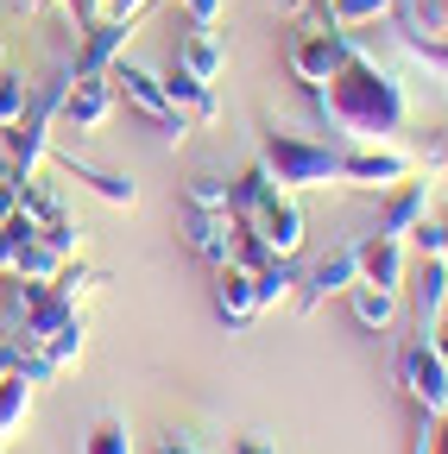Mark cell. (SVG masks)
<instances>
[{"mask_svg":"<svg viewBox=\"0 0 448 454\" xmlns=\"http://www.w3.org/2000/svg\"><path fill=\"white\" fill-rule=\"evenodd\" d=\"M26 411H32V379L7 372V379H0V442H7V435L26 423Z\"/></svg>","mask_w":448,"mask_h":454,"instance_id":"cell-24","label":"cell"},{"mask_svg":"<svg viewBox=\"0 0 448 454\" xmlns=\"http://www.w3.org/2000/svg\"><path fill=\"white\" fill-rule=\"evenodd\" d=\"M360 278L385 284V291H405V240L398 234H366L360 240Z\"/></svg>","mask_w":448,"mask_h":454,"instance_id":"cell-17","label":"cell"},{"mask_svg":"<svg viewBox=\"0 0 448 454\" xmlns=\"http://www.w3.org/2000/svg\"><path fill=\"white\" fill-rule=\"evenodd\" d=\"M405 240L417 247V259H436V253H442V221H429V215H423V221L411 227V234H405Z\"/></svg>","mask_w":448,"mask_h":454,"instance_id":"cell-31","label":"cell"},{"mask_svg":"<svg viewBox=\"0 0 448 454\" xmlns=\"http://www.w3.org/2000/svg\"><path fill=\"white\" fill-rule=\"evenodd\" d=\"M0 379H7V366H0Z\"/></svg>","mask_w":448,"mask_h":454,"instance_id":"cell-42","label":"cell"},{"mask_svg":"<svg viewBox=\"0 0 448 454\" xmlns=\"http://www.w3.org/2000/svg\"><path fill=\"white\" fill-rule=\"evenodd\" d=\"M215 309L228 328H247L259 316V297H253V271L247 265H215Z\"/></svg>","mask_w":448,"mask_h":454,"instance_id":"cell-16","label":"cell"},{"mask_svg":"<svg viewBox=\"0 0 448 454\" xmlns=\"http://www.w3.org/2000/svg\"><path fill=\"white\" fill-rule=\"evenodd\" d=\"M184 202H190V208H228V184L208 177V170H196V177L184 184Z\"/></svg>","mask_w":448,"mask_h":454,"instance_id":"cell-29","label":"cell"},{"mask_svg":"<svg viewBox=\"0 0 448 454\" xmlns=\"http://www.w3.org/2000/svg\"><path fill=\"white\" fill-rule=\"evenodd\" d=\"M20 7H26V13H44V7H51V0H20Z\"/></svg>","mask_w":448,"mask_h":454,"instance_id":"cell-39","label":"cell"},{"mask_svg":"<svg viewBox=\"0 0 448 454\" xmlns=\"http://www.w3.org/2000/svg\"><path fill=\"white\" fill-rule=\"evenodd\" d=\"M20 215V170L13 164H0V221Z\"/></svg>","mask_w":448,"mask_h":454,"instance_id":"cell-32","label":"cell"},{"mask_svg":"<svg viewBox=\"0 0 448 454\" xmlns=\"http://www.w3.org/2000/svg\"><path fill=\"white\" fill-rule=\"evenodd\" d=\"M234 454H278L265 435H234Z\"/></svg>","mask_w":448,"mask_h":454,"instance_id":"cell-36","label":"cell"},{"mask_svg":"<svg viewBox=\"0 0 448 454\" xmlns=\"http://www.w3.org/2000/svg\"><path fill=\"white\" fill-rule=\"evenodd\" d=\"M152 7V0H107L101 7V20H127V26H139V13Z\"/></svg>","mask_w":448,"mask_h":454,"instance_id":"cell-34","label":"cell"},{"mask_svg":"<svg viewBox=\"0 0 448 454\" xmlns=\"http://www.w3.org/2000/svg\"><path fill=\"white\" fill-rule=\"evenodd\" d=\"M0 64H7V44H0Z\"/></svg>","mask_w":448,"mask_h":454,"instance_id":"cell-41","label":"cell"},{"mask_svg":"<svg viewBox=\"0 0 448 454\" xmlns=\"http://www.w3.org/2000/svg\"><path fill=\"white\" fill-rule=\"evenodd\" d=\"M107 114H114V82L76 70V82H70V95H64V127H70V133H101Z\"/></svg>","mask_w":448,"mask_h":454,"instance_id":"cell-12","label":"cell"},{"mask_svg":"<svg viewBox=\"0 0 448 454\" xmlns=\"http://www.w3.org/2000/svg\"><path fill=\"white\" fill-rule=\"evenodd\" d=\"M405 177H417V164L391 145H366V152H342V184L348 190H398Z\"/></svg>","mask_w":448,"mask_h":454,"instance_id":"cell-9","label":"cell"},{"mask_svg":"<svg viewBox=\"0 0 448 454\" xmlns=\"http://www.w3.org/2000/svg\"><path fill=\"white\" fill-rule=\"evenodd\" d=\"M20 208H26L38 227H58V221H70V202H64V190H58V184H44L38 170H32V177H20Z\"/></svg>","mask_w":448,"mask_h":454,"instance_id":"cell-21","label":"cell"},{"mask_svg":"<svg viewBox=\"0 0 448 454\" xmlns=\"http://www.w3.org/2000/svg\"><path fill=\"white\" fill-rule=\"evenodd\" d=\"M51 164H58V170H70L76 184H89V190H95L107 208H133V202H139L133 177H121V170H95V164H83L76 152H58V145H51Z\"/></svg>","mask_w":448,"mask_h":454,"instance_id":"cell-15","label":"cell"},{"mask_svg":"<svg viewBox=\"0 0 448 454\" xmlns=\"http://www.w3.org/2000/svg\"><path fill=\"white\" fill-rule=\"evenodd\" d=\"M348 303H354V322L366 328V334H385L391 322H398V291H385V284H354L348 291Z\"/></svg>","mask_w":448,"mask_h":454,"instance_id":"cell-20","label":"cell"},{"mask_svg":"<svg viewBox=\"0 0 448 454\" xmlns=\"http://www.w3.org/2000/svg\"><path fill=\"white\" fill-rule=\"evenodd\" d=\"M26 101H32V82H26V76H13L7 64H0V127H13V121H20Z\"/></svg>","mask_w":448,"mask_h":454,"instance_id":"cell-28","label":"cell"},{"mask_svg":"<svg viewBox=\"0 0 448 454\" xmlns=\"http://www.w3.org/2000/svg\"><path fill=\"white\" fill-rule=\"evenodd\" d=\"M228 7V0H184V13H190V26H215V13Z\"/></svg>","mask_w":448,"mask_h":454,"instance_id":"cell-35","label":"cell"},{"mask_svg":"<svg viewBox=\"0 0 448 454\" xmlns=\"http://www.w3.org/2000/svg\"><path fill=\"white\" fill-rule=\"evenodd\" d=\"M423 215H429V177H405V184H398V196L385 202V221H379V234H398V240H405V234H411V227H417Z\"/></svg>","mask_w":448,"mask_h":454,"instance_id":"cell-19","label":"cell"},{"mask_svg":"<svg viewBox=\"0 0 448 454\" xmlns=\"http://www.w3.org/2000/svg\"><path fill=\"white\" fill-rule=\"evenodd\" d=\"M234 240H240V215L234 208H190L184 215V247L202 265H234Z\"/></svg>","mask_w":448,"mask_h":454,"instance_id":"cell-7","label":"cell"},{"mask_svg":"<svg viewBox=\"0 0 448 454\" xmlns=\"http://www.w3.org/2000/svg\"><path fill=\"white\" fill-rule=\"evenodd\" d=\"M429 454H448V411L436 417V442H429Z\"/></svg>","mask_w":448,"mask_h":454,"instance_id":"cell-37","label":"cell"},{"mask_svg":"<svg viewBox=\"0 0 448 454\" xmlns=\"http://www.w3.org/2000/svg\"><path fill=\"white\" fill-rule=\"evenodd\" d=\"M240 227H253V234H259V247L271 253V259H291V253H303V208L285 196V190H278L259 215H247Z\"/></svg>","mask_w":448,"mask_h":454,"instance_id":"cell-10","label":"cell"},{"mask_svg":"<svg viewBox=\"0 0 448 454\" xmlns=\"http://www.w3.org/2000/svg\"><path fill=\"white\" fill-rule=\"evenodd\" d=\"M429 348H436V354H442V366H448V322L436 328V340H429Z\"/></svg>","mask_w":448,"mask_h":454,"instance_id":"cell-38","label":"cell"},{"mask_svg":"<svg viewBox=\"0 0 448 454\" xmlns=\"http://www.w3.org/2000/svg\"><path fill=\"white\" fill-rule=\"evenodd\" d=\"M64 7H70V20H76V38L101 20V7H107V0H64Z\"/></svg>","mask_w":448,"mask_h":454,"instance_id":"cell-33","label":"cell"},{"mask_svg":"<svg viewBox=\"0 0 448 454\" xmlns=\"http://www.w3.org/2000/svg\"><path fill=\"white\" fill-rule=\"evenodd\" d=\"M83 454H133V435H127V423H121V417H101V423L89 429Z\"/></svg>","mask_w":448,"mask_h":454,"instance_id":"cell-27","label":"cell"},{"mask_svg":"<svg viewBox=\"0 0 448 454\" xmlns=\"http://www.w3.org/2000/svg\"><path fill=\"white\" fill-rule=\"evenodd\" d=\"M442 259H448V215H442Z\"/></svg>","mask_w":448,"mask_h":454,"instance_id":"cell-40","label":"cell"},{"mask_svg":"<svg viewBox=\"0 0 448 454\" xmlns=\"http://www.w3.org/2000/svg\"><path fill=\"white\" fill-rule=\"evenodd\" d=\"M107 82H114V95H121L133 114H145V121L164 133V145H184V139H190V114L171 101L164 76H152L145 64H127V57H121V64L107 70Z\"/></svg>","mask_w":448,"mask_h":454,"instance_id":"cell-3","label":"cell"},{"mask_svg":"<svg viewBox=\"0 0 448 454\" xmlns=\"http://www.w3.org/2000/svg\"><path fill=\"white\" fill-rule=\"evenodd\" d=\"M398 385L411 391L417 411H429V417L448 411V366H442V354L429 348V340H411V348L398 354Z\"/></svg>","mask_w":448,"mask_h":454,"instance_id":"cell-6","label":"cell"},{"mask_svg":"<svg viewBox=\"0 0 448 454\" xmlns=\"http://www.w3.org/2000/svg\"><path fill=\"white\" fill-rule=\"evenodd\" d=\"M265 170L278 177V190H328L342 184V152L303 133H265Z\"/></svg>","mask_w":448,"mask_h":454,"instance_id":"cell-2","label":"cell"},{"mask_svg":"<svg viewBox=\"0 0 448 454\" xmlns=\"http://www.w3.org/2000/svg\"><path fill=\"white\" fill-rule=\"evenodd\" d=\"M417 340H436V328H442V309H448V259L436 253V259H423L417 265Z\"/></svg>","mask_w":448,"mask_h":454,"instance_id":"cell-14","label":"cell"},{"mask_svg":"<svg viewBox=\"0 0 448 454\" xmlns=\"http://www.w3.org/2000/svg\"><path fill=\"white\" fill-rule=\"evenodd\" d=\"M221 64H228L221 38H215L208 26H190V32H184V44H177V70H184V76H196V82H215V76H221Z\"/></svg>","mask_w":448,"mask_h":454,"instance_id":"cell-18","label":"cell"},{"mask_svg":"<svg viewBox=\"0 0 448 454\" xmlns=\"http://www.w3.org/2000/svg\"><path fill=\"white\" fill-rule=\"evenodd\" d=\"M391 20H398L405 51L448 76V0H398V7H391Z\"/></svg>","mask_w":448,"mask_h":454,"instance_id":"cell-5","label":"cell"},{"mask_svg":"<svg viewBox=\"0 0 448 454\" xmlns=\"http://www.w3.org/2000/svg\"><path fill=\"white\" fill-rule=\"evenodd\" d=\"M83 340H89V322H83V316H76V322H64L58 334H51V340H44V354H51V360H58V372L83 360Z\"/></svg>","mask_w":448,"mask_h":454,"instance_id":"cell-25","label":"cell"},{"mask_svg":"<svg viewBox=\"0 0 448 454\" xmlns=\"http://www.w3.org/2000/svg\"><path fill=\"white\" fill-rule=\"evenodd\" d=\"M398 0H328V26H366V20H379V13H391Z\"/></svg>","mask_w":448,"mask_h":454,"instance_id":"cell-26","label":"cell"},{"mask_svg":"<svg viewBox=\"0 0 448 454\" xmlns=\"http://www.w3.org/2000/svg\"><path fill=\"white\" fill-rule=\"evenodd\" d=\"M13 271H20L26 284H51V278L64 271V253L51 247L44 234H32V240H20V253H13Z\"/></svg>","mask_w":448,"mask_h":454,"instance_id":"cell-23","label":"cell"},{"mask_svg":"<svg viewBox=\"0 0 448 454\" xmlns=\"http://www.w3.org/2000/svg\"><path fill=\"white\" fill-rule=\"evenodd\" d=\"M360 284V240H348V247H334V253H322L310 271H303V316H316L328 297H342V291H354Z\"/></svg>","mask_w":448,"mask_h":454,"instance_id":"cell-8","label":"cell"},{"mask_svg":"<svg viewBox=\"0 0 448 454\" xmlns=\"http://www.w3.org/2000/svg\"><path fill=\"white\" fill-rule=\"evenodd\" d=\"M76 316H83V303H70L58 284H26L20 291V322H26V340H38V348Z\"/></svg>","mask_w":448,"mask_h":454,"instance_id":"cell-11","label":"cell"},{"mask_svg":"<svg viewBox=\"0 0 448 454\" xmlns=\"http://www.w3.org/2000/svg\"><path fill=\"white\" fill-rule=\"evenodd\" d=\"M303 284V271H297V253L291 259H265L259 271H253V297H259V309H278L291 291Z\"/></svg>","mask_w":448,"mask_h":454,"instance_id":"cell-22","label":"cell"},{"mask_svg":"<svg viewBox=\"0 0 448 454\" xmlns=\"http://www.w3.org/2000/svg\"><path fill=\"white\" fill-rule=\"evenodd\" d=\"M360 44H354V32L348 26H322V32H297L291 38V51H285V64H291V76L303 82V89H322L334 70L348 64Z\"/></svg>","mask_w":448,"mask_h":454,"instance_id":"cell-4","label":"cell"},{"mask_svg":"<svg viewBox=\"0 0 448 454\" xmlns=\"http://www.w3.org/2000/svg\"><path fill=\"white\" fill-rule=\"evenodd\" d=\"M127 38H133V26L127 20H95L89 32H83V51H76V70L83 76H107L121 64V51H127Z\"/></svg>","mask_w":448,"mask_h":454,"instance_id":"cell-13","label":"cell"},{"mask_svg":"<svg viewBox=\"0 0 448 454\" xmlns=\"http://www.w3.org/2000/svg\"><path fill=\"white\" fill-rule=\"evenodd\" d=\"M322 7H328V0H322Z\"/></svg>","mask_w":448,"mask_h":454,"instance_id":"cell-43","label":"cell"},{"mask_svg":"<svg viewBox=\"0 0 448 454\" xmlns=\"http://www.w3.org/2000/svg\"><path fill=\"white\" fill-rule=\"evenodd\" d=\"M316 95V114H322V127L334 139H354V145H385V139H398L405 121H411V101H405V82L379 70L366 51H354L342 70H334Z\"/></svg>","mask_w":448,"mask_h":454,"instance_id":"cell-1","label":"cell"},{"mask_svg":"<svg viewBox=\"0 0 448 454\" xmlns=\"http://www.w3.org/2000/svg\"><path fill=\"white\" fill-rule=\"evenodd\" d=\"M158 454H215V448H208L196 429H177V423H171V429L158 435Z\"/></svg>","mask_w":448,"mask_h":454,"instance_id":"cell-30","label":"cell"}]
</instances>
